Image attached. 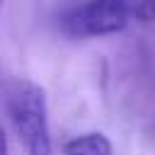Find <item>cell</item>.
I'll return each mask as SVG.
<instances>
[{"instance_id":"obj_4","label":"cell","mask_w":155,"mask_h":155,"mask_svg":"<svg viewBox=\"0 0 155 155\" xmlns=\"http://www.w3.org/2000/svg\"><path fill=\"white\" fill-rule=\"evenodd\" d=\"M116 2L128 15V19L155 22V0H116Z\"/></svg>"},{"instance_id":"obj_3","label":"cell","mask_w":155,"mask_h":155,"mask_svg":"<svg viewBox=\"0 0 155 155\" xmlns=\"http://www.w3.org/2000/svg\"><path fill=\"white\" fill-rule=\"evenodd\" d=\"M63 155H111V140L104 133H80L61 145Z\"/></svg>"},{"instance_id":"obj_2","label":"cell","mask_w":155,"mask_h":155,"mask_svg":"<svg viewBox=\"0 0 155 155\" xmlns=\"http://www.w3.org/2000/svg\"><path fill=\"white\" fill-rule=\"evenodd\" d=\"M128 24V15L116 0H90L63 17V31L73 39L116 34Z\"/></svg>"},{"instance_id":"obj_1","label":"cell","mask_w":155,"mask_h":155,"mask_svg":"<svg viewBox=\"0 0 155 155\" xmlns=\"http://www.w3.org/2000/svg\"><path fill=\"white\" fill-rule=\"evenodd\" d=\"M5 114L27 155L53 153L48 131V102L41 85L27 78H10L5 82Z\"/></svg>"}]
</instances>
